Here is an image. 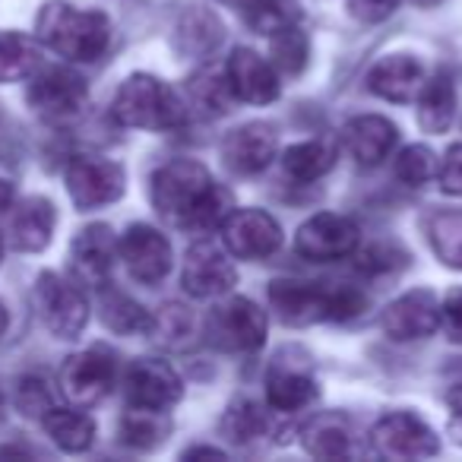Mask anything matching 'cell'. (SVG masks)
<instances>
[{
    "label": "cell",
    "instance_id": "cell-39",
    "mask_svg": "<svg viewBox=\"0 0 462 462\" xmlns=\"http://www.w3.org/2000/svg\"><path fill=\"white\" fill-rule=\"evenodd\" d=\"M437 180H440V190L449 197H462V143H456L443 162L437 165Z\"/></svg>",
    "mask_w": 462,
    "mask_h": 462
},
{
    "label": "cell",
    "instance_id": "cell-15",
    "mask_svg": "<svg viewBox=\"0 0 462 462\" xmlns=\"http://www.w3.org/2000/svg\"><path fill=\"white\" fill-rule=\"evenodd\" d=\"M317 399L314 367L298 352H282L266 371V402L276 411H304Z\"/></svg>",
    "mask_w": 462,
    "mask_h": 462
},
{
    "label": "cell",
    "instance_id": "cell-14",
    "mask_svg": "<svg viewBox=\"0 0 462 462\" xmlns=\"http://www.w3.org/2000/svg\"><path fill=\"white\" fill-rule=\"evenodd\" d=\"M209 339L231 352H257L266 342V314L251 298H231L212 310Z\"/></svg>",
    "mask_w": 462,
    "mask_h": 462
},
{
    "label": "cell",
    "instance_id": "cell-36",
    "mask_svg": "<svg viewBox=\"0 0 462 462\" xmlns=\"http://www.w3.org/2000/svg\"><path fill=\"white\" fill-rule=\"evenodd\" d=\"M190 96L203 111H209V115H222V111H228V102L235 98V92H231L228 77H225V73L203 70L190 79Z\"/></svg>",
    "mask_w": 462,
    "mask_h": 462
},
{
    "label": "cell",
    "instance_id": "cell-18",
    "mask_svg": "<svg viewBox=\"0 0 462 462\" xmlns=\"http://www.w3.org/2000/svg\"><path fill=\"white\" fill-rule=\"evenodd\" d=\"M225 77L235 92V98L251 105H270L279 98V73L263 54L251 51V48H238L228 58Z\"/></svg>",
    "mask_w": 462,
    "mask_h": 462
},
{
    "label": "cell",
    "instance_id": "cell-10",
    "mask_svg": "<svg viewBox=\"0 0 462 462\" xmlns=\"http://www.w3.org/2000/svg\"><path fill=\"white\" fill-rule=\"evenodd\" d=\"M124 396H127L130 409L143 411H168L171 405L180 402L184 396V383H180L178 371L159 358H140L127 367L124 377Z\"/></svg>",
    "mask_w": 462,
    "mask_h": 462
},
{
    "label": "cell",
    "instance_id": "cell-26",
    "mask_svg": "<svg viewBox=\"0 0 462 462\" xmlns=\"http://www.w3.org/2000/svg\"><path fill=\"white\" fill-rule=\"evenodd\" d=\"M301 443L310 456H320V459H339L352 449V430H348V421L333 411L327 415L310 418L301 428Z\"/></svg>",
    "mask_w": 462,
    "mask_h": 462
},
{
    "label": "cell",
    "instance_id": "cell-49",
    "mask_svg": "<svg viewBox=\"0 0 462 462\" xmlns=\"http://www.w3.org/2000/svg\"><path fill=\"white\" fill-rule=\"evenodd\" d=\"M0 409H4V396H0Z\"/></svg>",
    "mask_w": 462,
    "mask_h": 462
},
{
    "label": "cell",
    "instance_id": "cell-43",
    "mask_svg": "<svg viewBox=\"0 0 462 462\" xmlns=\"http://www.w3.org/2000/svg\"><path fill=\"white\" fill-rule=\"evenodd\" d=\"M447 409H449V437L456 443H462V383L449 390Z\"/></svg>",
    "mask_w": 462,
    "mask_h": 462
},
{
    "label": "cell",
    "instance_id": "cell-45",
    "mask_svg": "<svg viewBox=\"0 0 462 462\" xmlns=\"http://www.w3.org/2000/svg\"><path fill=\"white\" fill-rule=\"evenodd\" d=\"M193 456H206V459H222L225 453H218V449H212V447H193V449H184V459H193Z\"/></svg>",
    "mask_w": 462,
    "mask_h": 462
},
{
    "label": "cell",
    "instance_id": "cell-16",
    "mask_svg": "<svg viewBox=\"0 0 462 462\" xmlns=\"http://www.w3.org/2000/svg\"><path fill=\"white\" fill-rule=\"evenodd\" d=\"M117 254L130 276L143 285H159L171 270V245L152 225H130L117 241Z\"/></svg>",
    "mask_w": 462,
    "mask_h": 462
},
{
    "label": "cell",
    "instance_id": "cell-11",
    "mask_svg": "<svg viewBox=\"0 0 462 462\" xmlns=\"http://www.w3.org/2000/svg\"><path fill=\"white\" fill-rule=\"evenodd\" d=\"M89 89L79 73L67 70V67H51V70L32 73V86H29V108L35 115L48 117V121H70L83 111Z\"/></svg>",
    "mask_w": 462,
    "mask_h": 462
},
{
    "label": "cell",
    "instance_id": "cell-20",
    "mask_svg": "<svg viewBox=\"0 0 462 462\" xmlns=\"http://www.w3.org/2000/svg\"><path fill=\"white\" fill-rule=\"evenodd\" d=\"M339 140H342V149H346L358 165L371 168V165H380V162L393 152L399 134H396V124H390L386 117L361 115V117H352V121L342 127Z\"/></svg>",
    "mask_w": 462,
    "mask_h": 462
},
{
    "label": "cell",
    "instance_id": "cell-21",
    "mask_svg": "<svg viewBox=\"0 0 462 462\" xmlns=\"http://www.w3.org/2000/svg\"><path fill=\"white\" fill-rule=\"evenodd\" d=\"M115 254H117V238L108 225H86L73 238L70 257H73V270L86 279V282L105 285L111 266H115Z\"/></svg>",
    "mask_w": 462,
    "mask_h": 462
},
{
    "label": "cell",
    "instance_id": "cell-4",
    "mask_svg": "<svg viewBox=\"0 0 462 462\" xmlns=\"http://www.w3.org/2000/svg\"><path fill=\"white\" fill-rule=\"evenodd\" d=\"M111 115L124 127L136 130H174L184 124L187 111L178 92L159 77L149 73H134L121 83L111 105Z\"/></svg>",
    "mask_w": 462,
    "mask_h": 462
},
{
    "label": "cell",
    "instance_id": "cell-44",
    "mask_svg": "<svg viewBox=\"0 0 462 462\" xmlns=\"http://www.w3.org/2000/svg\"><path fill=\"white\" fill-rule=\"evenodd\" d=\"M14 203H16V190H14V184H10V180L0 178V212L10 209V206H14Z\"/></svg>",
    "mask_w": 462,
    "mask_h": 462
},
{
    "label": "cell",
    "instance_id": "cell-7",
    "mask_svg": "<svg viewBox=\"0 0 462 462\" xmlns=\"http://www.w3.org/2000/svg\"><path fill=\"white\" fill-rule=\"evenodd\" d=\"M127 187V174L117 162L98 155H77L67 165V193L79 209H98L121 199Z\"/></svg>",
    "mask_w": 462,
    "mask_h": 462
},
{
    "label": "cell",
    "instance_id": "cell-30",
    "mask_svg": "<svg viewBox=\"0 0 462 462\" xmlns=\"http://www.w3.org/2000/svg\"><path fill=\"white\" fill-rule=\"evenodd\" d=\"M98 310H102V323L117 336H140V333H152V317L143 304H136L130 295L117 289H105L102 301H98Z\"/></svg>",
    "mask_w": 462,
    "mask_h": 462
},
{
    "label": "cell",
    "instance_id": "cell-8",
    "mask_svg": "<svg viewBox=\"0 0 462 462\" xmlns=\"http://www.w3.org/2000/svg\"><path fill=\"white\" fill-rule=\"evenodd\" d=\"M115 383V355L105 348H86L64 361L60 367V393L77 409L102 402Z\"/></svg>",
    "mask_w": 462,
    "mask_h": 462
},
{
    "label": "cell",
    "instance_id": "cell-31",
    "mask_svg": "<svg viewBox=\"0 0 462 462\" xmlns=\"http://www.w3.org/2000/svg\"><path fill=\"white\" fill-rule=\"evenodd\" d=\"M245 14H247V26L257 35H266V39L301 23L298 0H251L245 7Z\"/></svg>",
    "mask_w": 462,
    "mask_h": 462
},
{
    "label": "cell",
    "instance_id": "cell-23",
    "mask_svg": "<svg viewBox=\"0 0 462 462\" xmlns=\"http://www.w3.org/2000/svg\"><path fill=\"white\" fill-rule=\"evenodd\" d=\"M367 89L386 102H411L421 89V64L411 54H390L371 67Z\"/></svg>",
    "mask_w": 462,
    "mask_h": 462
},
{
    "label": "cell",
    "instance_id": "cell-2",
    "mask_svg": "<svg viewBox=\"0 0 462 462\" xmlns=\"http://www.w3.org/2000/svg\"><path fill=\"white\" fill-rule=\"evenodd\" d=\"M39 42L58 51L60 58L77 60V64H92L111 45V20L98 10H77L70 4L51 0L45 4L35 20Z\"/></svg>",
    "mask_w": 462,
    "mask_h": 462
},
{
    "label": "cell",
    "instance_id": "cell-27",
    "mask_svg": "<svg viewBox=\"0 0 462 462\" xmlns=\"http://www.w3.org/2000/svg\"><path fill=\"white\" fill-rule=\"evenodd\" d=\"M336 155H339V146L333 140H320L317 136V140H304L285 149L282 168L295 180H317L336 165Z\"/></svg>",
    "mask_w": 462,
    "mask_h": 462
},
{
    "label": "cell",
    "instance_id": "cell-12",
    "mask_svg": "<svg viewBox=\"0 0 462 462\" xmlns=\"http://www.w3.org/2000/svg\"><path fill=\"white\" fill-rule=\"evenodd\" d=\"M238 282V270L231 263L228 251L216 241H197L184 257L180 285L190 298H218L228 295Z\"/></svg>",
    "mask_w": 462,
    "mask_h": 462
},
{
    "label": "cell",
    "instance_id": "cell-40",
    "mask_svg": "<svg viewBox=\"0 0 462 462\" xmlns=\"http://www.w3.org/2000/svg\"><path fill=\"white\" fill-rule=\"evenodd\" d=\"M399 0H348V14L358 23H383L396 14Z\"/></svg>",
    "mask_w": 462,
    "mask_h": 462
},
{
    "label": "cell",
    "instance_id": "cell-33",
    "mask_svg": "<svg viewBox=\"0 0 462 462\" xmlns=\"http://www.w3.org/2000/svg\"><path fill=\"white\" fill-rule=\"evenodd\" d=\"M308 58H310L308 35L298 26H289V29H282V32L270 35V64L276 67L279 73L298 77V73L308 67Z\"/></svg>",
    "mask_w": 462,
    "mask_h": 462
},
{
    "label": "cell",
    "instance_id": "cell-17",
    "mask_svg": "<svg viewBox=\"0 0 462 462\" xmlns=\"http://www.w3.org/2000/svg\"><path fill=\"white\" fill-rule=\"evenodd\" d=\"M383 329L396 342L424 339L440 329V301L428 289L405 291L383 310Z\"/></svg>",
    "mask_w": 462,
    "mask_h": 462
},
{
    "label": "cell",
    "instance_id": "cell-48",
    "mask_svg": "<svg viewBox=\"0 0 462 462\" xmlns=\"http://www.w3.org/2000/svg\"><path fill=\"white\" fill-rule=\"evenodd\" d=\"M0 260H4V241H0Z\"/></svg>",
    "mask_w": 462,
    "mask_h": 462
},
{
    "label": "cell",
    "instance_id": "cell-3",
    "mask_svg": "<svg viewBox=\"0 0 462 462\" xmlns=\"http://www.w3.org/2000/svg\"><path fill=\"white\" fill-rule=\"evenodd\" d=\"M270 304L279 320L289 327H310L323 320H352L365 310L367 298L352 285L327 289L320 282H301V279H276L270 285Z\"/></svg>",
    "mask_w": 462,
    "mask_h": 462
},
{
    "label": "cell",
    "instance_id": "cell-46",
    "mask_svg": "<svg viewBox=\"0 0 462 462\" xmlns=\"http://www.w3.org/2000/svg\"><path fill=\"white\" fill-rule=\"evenodd\" d=\"M7 327H10V314H7V308H4V301H0V339H4Z\"/></svg>",
    "mask_w": 462,
    "mask_h": 462
},
{
    "label": "cell",
    "instance_id": "cell-37",
    "mask_svg": "<svg viewBox=\"0 0 462 462\" xmlns=\"http://www.w3.org/2000/svg\"><path fill=\"white\" fill-rule=\"evenodd\" d=\"M437 174V155L430 152L428 146H405L396 159V178L409 187H421L428 184L430 178Z\"/></svg>",
    "mask_w": 462,
    "mask_h": 462
},
{
    "label": "cell",
    "instance_id": "cell-13",
    "mask_svg": "<svg viewBox=\"0 0 462 462\" xmlns=\"http://www.w3.org/2000/svg\"><path fill=\"white\" fill-rule=\"evenodd\" d=\"M358 247V225L336 212H320L308 218L295 235V251L314 263H333Z\"/></svg>",
    "mask_w": 462,
    "mask_h": 462
},
{
    "label": "cell",
    "instance_id": "cell-42",
    "mask_svg": "<svg viewBox=\"0 0 462 462\" xmlns=\"http://www.w3.org/2000/svg\"><path fill=\"white\" fill-rule=\"evenodd\" d=\"M155 329L165 333L168 339H180V336L190 333V314H187L184 308H178V304H168L159 320H152V333Z\"/></svg>",
    "mask_w": 462,
    "mask_h": 462
},
{
    "label": "cell",
    "instance_id": "cell-41",
    "mask_svg": "<svg viewBox=\"0 0 462 462\" xmlns=\"http://www.w3.org/2000/svg\"><path fill=\"white\" fill-rule=\"evenodd\" d=\"M440 327L453 342H462V289L447 291L440 301Z\"/></svg>",
    "mask_w": 462,
    "mask_h": 462
},
{
    "label": "cell",
    "instance_id": "cell-24",
    "mask_svg": "<svg viewBox=\"0 0 462 462\" xmlns=\"http://www.w3.org/2000/svg\"><path fill=\"white\" fill-rule=\"evenodd\" d=\"M222 23L212 10L190 7L174 26V48L187 58H209L218 45H222Z\"/></svg>",
    "mask_w": 462,
    "mask_h": 462
},
{
    "label": "cell",
    "instance_id": "cell-1",
    "mask_svg": "<svg viewBox=\"0 0 462 462\" xmlns=\"http://www.w3.org/2000/svg\"><path fill=\"white\" fill-rule=\"evenodd\" d=\"M152 203L171 225L206 235L231 212V193L218 187L206 165L174 159L152 174Z\"/></svg>",
    "mask_w": 462,
    "mask_h": 462
},
{
    "label": "cell",
    "instance_id": "cell-28",
    "mask_svg": "<svg viewBox=\"0 0 462 462\" xmlns=\"http://www.w3.org/2000/svg\"><path fill=\"white\" fill-rule=\"evenodd\" d=\"M42 67V48L23 32H0V83L32 79Z\"/></svg>",
    "mask_w": 462,
    "mask_h": 462
},
{
    "label": "cell",
    "instance_id": "cell-9",
    "mask_svg": "<svg viewBox=\"0 0 462 462\" xmlns=\"http://www.w3.org/2000/svg\"><path fill=\"white\" fill-rule=\"evenodd\" d=\"M218 228L225 251L241 260H266L282 245V228L263 209H231Z\"/></svg>",
    "mask_w": 462,
    "mask_h": 462
},
{
    "label": "cell",
    "instance_id": "cell-47",
    "mask_svg": "<svg viewBox=\"0 0 462 462\" xmlns=\"http://www.w3.org/2000/svg\"><path fill=\"white\" fill-rule=\"evenodd\" d=\"M218 4H225V7H241V10H245L247 4H251V0H218Z\"/></svg>",
    "mask_w": 462,
    "mask_h": 462
},
{
    "label": "cell",
    "instance_id": "cell-38",
    "mask_svg": "<svg viewBox=\"0 0 462 462\" xmlns=\"http://www.w3.org/2000/svg\"><path fill=\"white\" fill-rule=\"evenodd\" d=\"M20 409L32 418H45L48 411L54 409V399H51V390L42 377H26L20 383V396H16Z\"/></svg>",
    "mask_w": 462,
    "mask_h": 462
},
{
    "label": "cell",
    "instance_id": "cell-35",
    "mask_svg": "<svg viewBox=\"0 0 462 462\" xmlns=\"http://www.w3.org/2000/svg\"><path fill=\"white\" fill-rule=\"evenodd\" d=\"M165 434H168V424L162 421V411L130 409L121 421V440L130 443V447L149 449L165 440Z\"/></svg>",
    "mask_w": 462,
    "mask_h": 462
},
{
    "label": "cell",
    "instance_id": "cell-22",
    "mask_svg": "<svg viewBox=\"0 0 462 462\" xmlns=\"http://www.w3.org/2000/svg\"><path fill=\"white\" fill-rule=\"evenodd\" d=\"M54 222H58V212L54 203L45 197H26L23 203H16L14 218H10V238H14L16 251L39 254L51 245Z\"/></svg>",
    "mask_w": 462,
    "mask_h": 462
},
{
    "label": "cell",
    "instance_id": "cell-32",
    "mask_svg": "<svg viewBox=\"0 0 462 462\" xmlns=\"http://www.w3.org/2000/svg\"><path fill=\"white\" fill-rule=\"evenodd\" d=\"M428 238L440 263L462 270V209L437 212L428 222Z\"/></svg>",
    "mask_w": 462,
    "mask_h": 462
},
{
    "label": "cell",
    "instance_id": "cell-5",
    "mask_svg": "<svg viewBox=\"0 0 462 462\" xmlns=\"http://www.w3.org/2000/svg\"><path fill=\"white\" fill-rule=\"evenodd\" d=\"M35 304L42 320L58 339H77L89 323V301L86 295L58 273H42L35 285Z\"/></svg>",
    "mask_w": 462,
    "mask_h": 462
},
{
    "label": "cell",
    "instance_id": "cell-25",
    "mask_svg": "<svg viewBox=\"0 0 462 462\" xmlns=\"http://www.w3.org/2000/svg\"><path fill=\"white\" fill-rule=\"evenodd\" d=\"M456 115V86L449 73H437L418 89V124L428 134H443Z\"/></svg>",
    "mask_w": 462,
    "mask_h": 462
},
{
    "label": "cell",
    "instance_id": "cell-19",
    "mask_svg": "<svg viewBox=\"0 0 462 462\" xmlns=\"http://www.w3.org/2000/svg\"><path fill=\"white\" fill-rule=\"evenodd\" d=\"M276 130L270 124H245L231 130L222 143V159L231 171L238 174H257L276 159Z\"/></svg>",
    "mask_w": 462,
    "mask_h": 462
},
{
    "label": "cell",
    "instance_id": "cell-6",
    "mask_svg": "<svg viewBox=\"0 0 462 462\" xmlns=\"http://www.w3.org/2000/svg\"><path fill=\"white\" fill-rule=\"evenodd\" d=\"M371 447L383 459H428L440 453L437 434L411 411L383 415L371 430Z\"/></svg>",
    "mask_w": 462,
    "mask_h": 462
},
{
    "label": "cell",
    "instance_id": "cell-29",
    "mask_svg": "<svg viewBox=\"0 0 462 462\" xmlns=\"http://www.w3.org/2000/svg\"><path fill=\"white\" fill-rule=\"evenodd\" d=\"M42 424L64 453H86L96 440V421L77 411V405L73 409H51L42 418Z\"/></svg>",
    "mask_w": 462,
    "mask_h": 462
},
{
    "label": "cell",
    "instance_id": "cell-34",
    "mask_svg": "<svg viewBox=\"0 0 462 462\" xmlns=\"http://www.w3.org/2000/svg\"><path fill=\"white\" fill-rule=\"evenodd\" d=\"M222 428L235 443H254V440H260V437L266 434L270 421H266L263 405L251 402V399H241V402H235L228 409Z\"/></svg>",
    "mask_w": 462,
    "mask_h": 462
}]
</instances>
